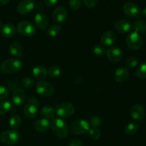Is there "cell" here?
<instances>
[{
	"instance_id": "19",
	"label": "cell",
	"mask_w": 146,
	"mask_h": 146,
	"mask_svg": "<svg viewBox=\"0 0 146 146\" xmlns=\"http://www.w3.org/2000/svg\"><path fill=\"white\" fill-rule=\"evenodd\" d=\"M26 93L21 88H17L13 92L11 96L12 103L16 106H20L25 100Z\"/></svg>"
},
{
	"instance_id": "44",
	"label": "cell",
	"mask_w": 146,
	"mask_h": 146,
	"mask_svg": "<svg viewBox=\"0 0 146 146\" xmlns=\"http://www.w3.org/2000/svg\"><path fill=\"white\" fill-rule=\"evenodd\" d=\"M142 14H143V17H146V7H145V8H144L142 10Z\"/></svg>"
},
{
	"instance_id": "22",
	"label": "cell",
	"mask_w": 146,
	"mask_h": 146,
	"mask_svg": "<svg viewBox=\"0 0 146 146\" xmlns=\"http://www.w3.org/2000/svg\"><path fill=\"white\" fill-rule=\"evenodd\" d=\"M50 125H51V123H50L49 120L41 118L36 121L34 127L38 132L44 133L49 128Z\"/></svg>"
},
{
	"instance_id": "27",
	"label": "cell",
	"mask_w": 146,
	"mask_h": 146,
	"mask_svg": "<svg viewBox=\"0 0 146 146\" xmlns=\"http://www.w3.org/2000/svg\"><path fill=\"white\" fill-rule=\"evenodd\" d=\"M138 125L135 123H129L127 124L124 128V132L128 135H131L135 134L138 130Z\"/></svg>"
},
{
	"instance_id": "2",
	"label": "cell",
	"mask_w": 146,
	"mask_h": 146,
	"mask_svg": "<svg viewBox=\"0 0 146 146\" xmlns=\"http://www.w3.org/2000/svg\"><path fill=\"white\" fill-rule=\"evenodd\" d=\"M53 133L59 138H65L68 135V126L65 121L61 118H56L51 122Z\"/></svg>"
},
{
	"instance_id": "21",
	"label": "cell",
	"mask_w": 146,
	"mask_h": 146,
	"mask_svg": "<svg viewBox=\"0 0 146 146\" xmlns=\"http://www.w3.org/2000/svg\"><path fill=\"white\" fill-rule=\"evenodd\" d=\"M16 27L11 23H8L3 26L1 29V34L4 38H11L16 34Z\"/></svg>"
},
{
	"instance_id": "32",
	"label": "cell",
	"mask_w": 146,
	"mask_h": 146,
	"mask_svg": "<svg viewBox=\"0 0 146 146\" xmlns=\"http://www.w3.org/2000/svg\"><path fill=\"white\" fill-rule=\"evenodd\" d=\"M93 52H94V55H96V56L101 57L105 55L106 53V50L102 45L97 44L93 48Z\"/></svg>"
},
{
	"instance_id": "16",
	"label": "cell",
	"mask_w": 146,
	"mask_h": 146,
	"mask_svg": "<svg viewBox=\"0 0 146 146\" xmlns=\"http://www.w3.org/2000/svg\"><path fill=\"white\" fill-rule=\"evenodd\" d=\"M115 30L121 34H126L128 33L131 30L132 25L131 23L125 19H120L118 21H115L114 24Z\"/></svg>"
},
{
	"instance_id": "42",
	"label": "cell",
	"mask_w": 146,
	"mask_h": 146,
	"mask_svg": "<svg viewBox=\"0 0 146 146\" xmlns=\"http://www.w3.org/2000/svg\"><path fill=\"white\" fill-rule=\"evenodd\" d=\"M9 1V0H0V5H5L7 4Z\"/></svg>"
},
{
	"instance_id": "7",
	"label": "cell",
	"mask_w": 146,
	"mask_h": 146,
	"mask_svg": "<svg viewBox=\"0 0 146 146\" xmlns=\"http://www.w3.org/2000/svg\"><path fill=\"white\" fill-rule=\"evenodd\" d=\"M55 110L56 113L61 117V118H65L71 116L74 113L75 108L71 103L64 102L57 106Z\"/></svg>"
},
{
	"instance_id": "13",
	"label": "cell",
	"mask_w": 146,
	"mask_h": 146,
	"mask_svg": "<svg viewBox=\"0 0 146 146\" xmlns=\"http://www.w3.org/2000/svg\"><path fill=\"white\" fill-rule=\"evenodd\" d=\"M131 115L133 120L136 121H141L145 117V109L143 106L140 104L133 106L131 109Z\"/></svg>"
},
{
	"instance_id": "3",
	"label": "cell",
	"mask_w": 146,
	"mask_h": 146,
	"mask_svg": "<svg viewBox=\"0 0 146 146\" xmlns=\"http://www.w3.org/2000/svg\"><path fill=\"white\" fill-rule=\"evenodd\" d=\"M38 106L39 104L36 98L34 97L29 98L24 107V116L29 119L34 118L37 115Z\"/></svg>"
},
{
	"instance_id": "24",
	"label": "cell",
	"mask_w": 146,
	"mask_h": 146,
	"mask_svg": "<svg viewBox=\"0 0 146 146\" xmlns=\"http://www.w3.org/2000/svg\"><path fill=\"white\" fill-rule=\"evenodd\" d=\"M9 52L16 57H21L23 55V48L21 44L14 42L9 46Z\"/></svg>"
},
{
	"instance_id": "38",
	"label": "cell",
	"mask_w": 146,
	"mask_h": 146,
	"mask_svg": "<svg viewBox=\"0 0 146 146\" xmlns=\"http://www.w3.org/2000/svg\"><path fill=\"white\" fill-rule=\"evenodd\" d=\"M81 6V0H69V7L72 10H78Z\"/></svg>"
},
{
	"instance_id": "26",
	"label": "cell",
	"mask_w": 146,
	"mask_h": 146,
	"mask_svg": "<svg viewBox=\"0 0 146 146\" xmlns=\"http://www.w3.org/2000/svg\"><path fill=\"white\" fill-rule=\"evenodd\" d=\"M61 30V26L57 24H52L47 29V34L51 37H56L59 34Z\"/></svg>"
},
{
	"instance_id": "40",
	"label": "cell",
	"mask_w": 146,
	"mask_h": 146,
	"mask_svg": "<svg viewBox=\"0 0 146 146\" xmlns=\"http://www.w3.org/2000/svg\"><path fill=\"white\" fill-rule=\"evenodd\" d=\"M68 146H83V143L80 140L74 139L70 141Z\"/></svg>"
},
{
	"instance_id": "25",
	"label": "cell",
	"mask_w": 146,
	"mask_h": 146,
	"mask_svg": "<svg viewBox=\"0 0 146 146\" xmlns=\"http://www.w3.org/2000/svg\"><path fill=\"white\" fill-rule=\"evenodd\" d=\"M133 29L138 34H144L146 32V22L143 20H138L133 23Z\"/></svg>"
},
{
	"instance_id": "37",
	"label": "cell",
	"mask_w": 146,
	"mask_h": 146,
	"mask_svg": "<svg viewBox=\"0 0 146 146\" xmlns=\"http://www.w3.org/2000/svg\"><path fill=\"white\" fill-rule=\"evenodd\" d=\"M9 96V89L4 86L0 85V101H3Z\"/></svg>"
},
{
	"instance_id": "12",
	"label": "cell",
	"mask_w": 146,
	"mask_h": 146,
	"mask_svg": "<svg viewBox=\"0 0 146 146\" xmlns=\"http://www.w3.org/2000/svg\"><path fill=\"white\" fill-rule=\"evenodd\" d=\"M34 2L33 0H22L17 7V10L21 14H27L34 9Z\"/></svg>"
},
{
	"instance_id": "43",
	"label": "cell",
	"mask_w": 146,
	"mask_h": 146,
	"mask_svg": "<svg viewBox=\"0 0 146 146\" xmlns=\"http://www.w3.org/2000/svg\"><path fill=\"white\" fill-rule=\"evenodd\" d=\"M37 9H38V10L43 9V4H42V3L39 2L38 4H37Z\"/></svg>"
},
{
	"instance_id": "45",
	"label": "cell",
	"mask_w": 146,
	"mask_h": 146,
	"mask_svg": "<svg viewBox=\"0 0 146 146\" xmlns=\"http://www.w3.org/2000/svg\"><path fill=\"white\" fill-rule=\"evenodd\" d=\"M1 29V22L0 21V29Z\"/></svg>"
},
{
	"instance_id": "30",
	"label": "cell",
	"mask_w": 146,
	"mask_h": 146,
	"mask_svg": "<svg viewBox=\"0 0 146 146\" xmlns=\"http://www.w3.org/2000/svg\"><path fill=\"white\" fill-rule=\"evenodd\" d=\"M135 75L138 78L141 79L146 78V62L143 63L137 68L135 71Z\"/></svg>"
},
{
	"instance_id": "4",
	"label": "cell",
	"mask_w": 146,
	"mask_h": 146,
	"mask_svg": "<svg viewBox=\"0 0 146 146\" xmlns=\"http://www.w3.org/2000/svg\"><path fill=\"white\" fill-rule=\"evenodd\" d=\"M20 135L16 130H7L1 133L0 135V140L4 144L7 145H13L19 142Z\"/></svg>"
},
{
	"instance_id": "8",
	"label": "cell",
	"mask_w": 146,
	"mask_h": 146,
	"mask_svg": "<svg viewBox=\"0 0 146 146\" xmlns=\"http://www.w3.org/2000/svg\"><path fill=\"white\" fill-rule=\"evenodd\" d=\"M17 31L24 36H32L36 33V27L31 22L28 21H20L17 25Z\"/></svg>"
},
{
	"instance_id": "14",
	"label": "cell",
	"mask_w": 146,
	"mask_h": 146,
	"mask_svg": "<svg viewBox=\"0 0 146 146\" xmlns=\"http://www.w3.org/2000/svg\"><path fill=\"white\" fill-rule=\"evenodd\" d=\"M116 35L113 31H106L102 34L101 37V43L105 46H111L115 43Z\"/></svg>"
},
{
	"instance_id": "18",
	"label": "cell",
	"mask_w": 146,
	"mask_h": 146,
	"mask_svg": "<svg viewBox=\"0 0 146 146\" xmlns=\"http://www.w3.org/2000/svg\"><path fill=\"white\" fill-rule=\"evenodd\" d=\"M34 22L38 29L44 30L47 28L48 25V20L46 14L44 13H37L34 17Z\"/></svg>"
},
{
	"instance_id": "34",
	"label": "cell",
	"mask_w": 146,
	"mask_h": 146,
	"mask_svg": "<svg viewBox=\"0 0 146 146\" xmlns=\"http://www.w3.org/2000/svg\"><path fill=\"white\" fill-rule=\"evenodd\" d=\"M138 60L136 57L131 56L127 59L126 62H125V65H126L127 68H134L138 66Z\"/></svg>"
},
{
	"instance_id": "1",
	"label": "cell",
	"mask_w": 146,
	"mask_h": 146,
	"mask_svg": "<svg viewBox=\"0 0 146 146\" xmlns=\"http://www.w3.org/2000/svg\"><path fill=\"white\" fill-rule=\"evenodd\" d=\"M22 61L17 58H9L3 61L1 64V71L6 74H13L18 72L22 68Z\"/></svg>"
},
{
	"instance_id": "9",
	"label": "cell",
	"mask_w": 146,
	"mask_h": 146,
	"mask_svg": "<svg viewBox=\"0 0 146 146\" xmlns=\"http://www.w3.org/2000/svg\"><path fill=\"white\" fill-rule=\"evenodd\" d=\"M36 91L38 95L44 97H49L54 94V88L52 84L46 81H41L36 85Z\"/></svg>"
},
{
	"instance_id": "23",
	"label": "cell",
	"mask_w": 146,
	"mask_h": 146,
	"mask_svg": "<svg viewBox=\"0 0 146 146\" xmlns=\"http://www.w3.org/2000/svg\"><path fill=\"white\" fill-rule=\"evenodd\" d=\"M40 113L43 118L49 120L54 117L56 114V110L54 107L51 106H45L42 107L41 111H40Z\"/></svg>"
},
{
	"instance_id": "11",
	"label": "cell",
	"mask_w": 146,
	"mask_h": 146,
	"mask_svg": "<svg viewBox=\"0 0 146 146\" xmlns=\"http://www.w3.org/2000/svg\"><path fill=\"white\" fill-rule=\"evenodd\" d=\"M107 58L113 63H117L123 58V51L120 48L116 46H111L106 51Z\"/></svg>"
},
{
	"instance_id": "28",
	"label": "cell",
	"mask_w": 146,
	"mask_h": 146,
	"mask_svg": "<svg viewBox=\"0 0 146 146\" xmlns=\"http://www.w3.org/2000/svg\"><path fill=\"white\" fill-rule=\"evenodd\" d=\"M9 123V125L12 128V129L16 130L19 128L20 125H21V119L19 115H14L10 118Z\"/></svg>"
},
{
	"instance_id": "20",
	"label": "cell",
	"mask_w": 146,
	"mask_h": 146,
	"mask_svg": "<svg viewBox=\"0 0 146 146\" xmlns=\"http://www.w3.org/2000/svg\"><path fill=\"white\" fill-rule=\"evenodd\" d=\"M31 74H32L33 78L38 80L44 79L48 75L47 70L46 69L45 67L42 66H36L34 67L32 71H31Z\"/></svg>"
},
{
	"instance_id": "35",
	"label": "cell",
	"mask_w": 146,
	"mask_h": 146,
	"mask_svg": "<svg viewBox=\"0 0 146 146\" xmlns=\"http://www.w3.org/2000/svg\"><path fill=\"white\" fill-rule=\"evenodd\" d=\"M89 137L93 140H98L101 135V133L98 128H90L88 131Z\"/></svg>"
},
{
	"instance_id": "31",
	"label": "cell",
	"mask_w": 146,
	"mask_h": 146,
	"mask_svg": "<svg viewBox=\"0 0 146 146\" xmlns=\"http://www.w3.org/2000/svg\"><path fill=\"white\" fill-rule=\"evenodd\" d=\"M47 72H48V75L49 76L52 77V78H56L60 76L61 70L58 66H52L47 70Z\"/></svg>"
},
{
	"instance_id": "41",
	"label": "cell",
	"mask_w": 146,
	"mask_h": 146,
	"mask_svg": "<svg viewBox=\"0 0 146 146\" xmlns=\"http://www.w3.org/2000/svg\"><path fill=\"white\" fill-rule=\"evenodd\" d=\"M58 0H44V3L47 7H53L56 5Z\"/></svg>"
},
{
	"instance_id": "10",
	"label": "cell",
	"mask_w": 146,
	"mask_h": 146,
	"mask_svg": "<svg viewBox=\"0 0 146 146\" xmlns=\"http://www.w3.org/2000/svg\"><path fill=\"white\" fill-rule=\"evenodd\" d=\"M123 11L127 17L130 18H138L141 15V10L139 7L132 2H127L123 7Z\"/></svg>"
},
{
	"instance_id": "36",
	"label": "cell",
	"mask_w": 146,
	"mask_h": 146,
	"mask_svg": "<svg viewBox=\"0 0 146 146\" xmlns=\"http://www.w3.org/2000/svg\"><path fill=\"white\" fill-rule=\"evenodd\" d=\"M34 85V81L31 78L27 77V78H23L22 81H21V86L25 88H31V87H33Z\"/></svg>"
},
{
	"instance_id": "39",
	"label": "cell",
	"mask_w": 146,
	"mask_h": 146,
	"mask_svg": "<svg viewBox=\"0 0 146 146\" xmlns=\"http://www.w3.org/2000/svg\"><path fill=\"white\" fill-rule=\"evenodd\" d=\"M85 6L88 8H94L98 4V0H82Z\"/></svg>"
},
{
	"instance_id": "33",
	"label": "cell",
	"mask_w": 146,
	"mask_h": 146,
	"mask_svg": "<svg viewBox=\"0 0 146 146\" xmlns=\"http://www.w3.org/2000/svg\"><path fill=\"white\" fill-rule=\"evenodd\" d=\"M101 123H102V121L98 116L94 115L90 118L89 125L90 127H92V128H97L98 127L101 126Z\"/></svg>"
},
{
	"instance_id": "5",
	"label": "cell",
	"mask_w": 146,
	"mask_h": 146,
	"mask_svg": "<svg viewBox=\"0 0 146 146\" xmlns=\"http://www.w3.org/2000/svg\"><path fill=\"white\" fill-rule=\"evenodd\" d=\"M90 130L89 123L84 119L74 121L70 126V131L74 135H82Z\"/></svg>"
},
{
	"instance_id": "6",
	"label": "cell",
	"mask_w": 146,
	"mask_h": 146,
	"mask_svg": "<svg viewBox=\"0 0 146 146\" xmlns=\"http://www.w3.org/2000/svg\"><path fill=\"white\" fill-rule=\"evenodd\" d=\"M125 43L129 49L132 51H138L142 46L143 40L139 34L132 31L127 36Z\"/></svg>"
},
{
	"instance_id": "17",
	"label": "cell",
	"mask_w": 146,
	"mask_h": 146,
	"mask_svg": "<svg viewBox=\"0 0 146 146\" xmlns=\"http://www.w3.org/2000/svg\"><path fill=\"white\" fill-rule=\"evenodd\" d=\"M68 13L64 7H57L53 13V19L57 23H64L66 20Z\"/></svg>"
},
{
	"instance_id": "29",
	"label": "cell",
	"mask_w": 146,
	"mask_h": 146,
	"mask_svg": "<svg viewBox=\"0 0 146 146\" xmlns=\"http://www.w3.org/2000/svg\"><path fill=\"white\" fill-rule=\"evenodd\" d=\"M11 106L12 105L9 101H1L0 102V115L7 113L11 110Z\"/></svg>"
},
{
	"instance_id": "15",
	"label": "cell",
	"mask_w": 146,
	"mask_h": 146,
	"mask_svg": "<svg viewBox=\"0 0 146 146\" xmlns=\"http://www.w3.org/2000/svg\"><path fill=\"white\" fill-rule=\"evenodd\" d=\"M129 77V71L127 68L120 67L115 70L113 74V78L116 82L123 83L128 79Z\"/></svg>"
}]
</instances>
